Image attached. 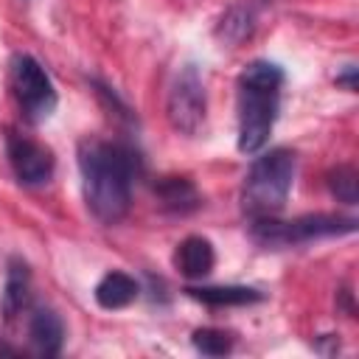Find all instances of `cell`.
<instances>
[{
  "instance_id": "cell-6",
  "label": "cell",
  "mask_w": 359,
  "mask_h": 359,
  "mask_svg": "<svg viewBox=\"0 0 359 359\" xmlns=\"http://www.w3.org/2000/svg\"><path fill=\"white\" fill-rule=\"evenodd\" d=\"M165 115H168V123L180 135H188V137L205 126L208 95H205V84H202L196 65H185L174 76L168 101H165Z\"/></svg>"
},
{
  "instance_id": "cell-2",
  "label": "cell",
  "mask_w": 359,
  "mask_h": 359,
  "mask_svg": "<svg viewBox=\"0 0 359 359\" xmlns=\"http://www.w3.org/2000/svg\"><path fill=\"white\" fill-rule=\"evenodd\" d=\"M297 174V160L294 151L289 149H272L266 154H261L241 185V208L250 219H261V216H275L283 210L292 182Z\"/></svg>"
},
{
  "instance_id": "cell-4",
  "label": "cell",
  "mask_w": 359,
  "mask_h": 359,
  "mask_svg": "<svg viewBox=\"0 0 359 359\" xmlns=\"http://www.w3.org/2000/svg\"><path fill=\"white\" fill-rule=\"evenodd\" d=\"M278 87L238 81V149L255 154L266 146L278 118Z\"/></svg>"
},
{
  "instance_id": "cell-13",
  "label": "cell",
  "mask_w": 359,
  "mask_h": 359,
  "mask_svg": "<svg viewBox=\"0 0 359 359\" xmlns=\"http://www.w3.org/2000/svg\"><path fill=\"white\" fill-rule=\"evenodd\" d=\"M28 294H31V272L25 266V261H11L8 264V272H6V286H3V317L6 320H14L25 303H28Z\"/></svg>"
},
{
  "instance_id": "cell-3",
  "label": "cell",
  "mask_w": 359,
  "mask_h": 359,
  "mask_svg": "<svg viewBox=\"0 0 359 359\" xmlns=\"http://www.w3.org/2000/svg\"><path fill=\"white\" fill-rule=\"evenodd\" d=\"M353 230H356V219L334 216V213H309V216H297L289 222H280L275 216H261V219H252V224H250L252 241L266 250L297 247V244H306L314 238L345 236Z\"/></svg>"
},
{
  "instance_id": "cell-10",
  "label": "cell",
  "mask_w": 359,
  "mask_h": 359,
  "mask_svg": "<svg viewBox=\"0 0 359 359\" xmlns=\"http://www.w3.org/2000/svg\"><path fill=\"white\" fill-rule=\"evenodd\" d=\"M255 6L250 0H238L233 3L222 17H219V25H216V36L224 42V45H241L252 31H255Z\"/></svg>"
},
{
  "instance_id": "cell-7",
  "label": "cell",
  "mask_w": 359,
  "mask_h": 359,
  "mask_svg": "<svg viewBox=\"0 0 359 359\" xmlns=\"http://www.w3.org/2000/svg\"><path fill=\"white\" fill-rule=\"evenodd\" d=\"M6 151H8V163H11V171H14L20 185L36 188L53 177V154L42 143H36L25 135L8 132Z\"/></svg>"
},
{
  "instance_id": "cell-16",
  "label": "cell",
  "mask_w": 359,
  "mask_h": 359,
  "mask_svg": "<svg viewBox=\"0 0 359 359\" xmlns=\"http://www.w3.org/2000/svg\"><path fill=\"white\" fill-rule=\"evenodd\" d=\"M191 342L205 356H224L233 351V337L227 331H219V328H196Z\"/></svg>"
},
{
  "instance_id": "cell-1",
  "label": "cell",
  "mask_w": 359,
  "mask_h": 359,
  "mask_svg": "<svg viewBox=\"0 0 359 359\" xmlns=\"http://www.w3.org/2000/svg\"><path fill=\"white\" fill-rule=\"evenodd\" d=\"M81 188L90 213L101 224H118L129 213L135 154L129 146L87 137L79 143Z\"/></svg>"
},
{
  "instance_id": "cell-12",
  "label": "cell",
  "mask_w": 359,
  "mask_h": 359,
  "mask_svg": "<svg viewBox=\"0 0 359 359\" xmlns=\"http://www.w3.org/2000/svg\"><path fill=\"white\" fill-rule=\"evenodd\" d=\"M137 292H140V286H137V280L132 275H126V272H107L98 280V286H95V303L101 309H109V311L126 309L137 297Z\"/></svg>"
},
{
  "instance_id": "cell-5",
  "label": "cell",
  "mask_w": 359,
  "mask_h": 359,
  "mask_svg": "<svg viewBox=\"0 0 359 359\" xmlns=\"http://www.w3.org/2000/svg\"><path fill=\"white\" fill-rule=\"evenodd\" d=\"M11 90H14V98L22 109V115L31 123H39V121L53 115L56 90H53L50 76L45 73V67L34 56L17 53L11 59Z\"/></svg>"
},
{
  "instance_id": "cell-14",
  "label": "cell",
  "mask_w": 359,
  "mask_h": 359,
  "mask_svg": "<svg viewBox=\"0 0 359 359\" xmlns=\"http://www.w3.org/2000/svg\"><path fill=\"white\" fill-rule=\"evenodd\" d=\"M185 292L194 300L208 306H247L264 297L258 289H250V286H188Z\"/></svg>"
},
{
  "instance_id": "cell-8",
  "label": "cell",
  "mask_w": 359,
  "mask_h": 359,
  "mask_svg": "<svg viewBox=\"0 0 359 359\" xmlns=\"http://www.w3.org/2000/svg\"><path fill=\"white\" fill-rule=\"evenodd\" d=\"M28 339L39 356H56L65 342V323L50 306H36L28 317Z\"/></svg>"
},
{
  "instance_id": "cell-15",
  "label": "cell",
  "mask_w": 359,
  "mask_h": 359,
  "mask_svg": "<svg viewBox=\"0 0 359 359\" xmlns=\"http://www.w3.org/2000/svg\"><path fill=\"white\" fill-rule=\"evenodd\" d=\"M328 191L345 202V205H356L359 199V174L351 165H337L334 171H328Z\"/></svg>"
},
{
  "instance_id": "cell-11",
  "label": "cell",
  "mask_w": 359,
  "mask_h": 359,
  "mask_svg": "<svg viewBox=\"0 0 359 359\" xmlns=\"http://www.w3.org/2000/svg\"><path fill=\"white\" fill-rule=\"evenodd\" d=\"M154 196L171 213H191L202 205V196H199L196 185L185 177H163L154 185Z\"/></svg>"
},
{
  "instance_id": "cell-17",
  "label": "cell",
  "mask_w": 359,
  "mask_h": 359,
  "mask_svg": "<svg viewBox=\"0 0 359 359\" xmlns=\"http://www.w3.org/2000/svg\"><path fill=\"white\" fill-rule=\"evenodd\" d=\"M337 84H342L348 93H353L356 90V67L353 65H345V70L337 73Z\"/></svg>"
},
{
  "instance_id": "cell-9",
  "label": "cell",
  "mask_w": 359,
  "mask_h": 359,
  "mask_svg": "<svg viewBox=\"0 0 359 359\" xmlns=\"http://www.w3.org/2000/svg\"><path fill=\"white\" fill-rule=\"evenodd\" d=\"M216 264V252H213V244L202 236H188L177 244V252H174V266L180 269V275L196 280V278H205Z\"/></svg>"
}]
</instances>
